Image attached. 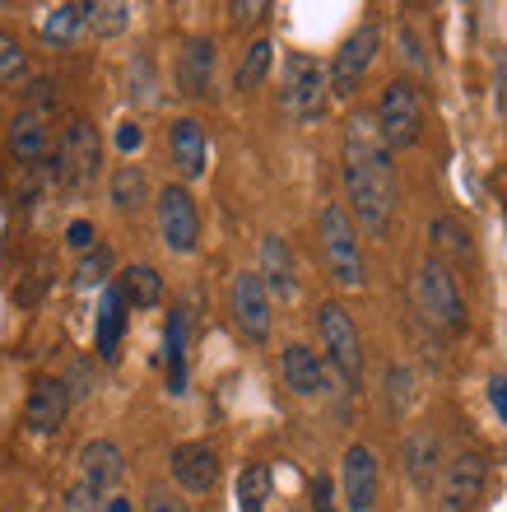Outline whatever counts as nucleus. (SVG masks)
<instances>
[{
	"label": "nucleus",
	"instance_id": "obj_1",
	"mask_svg": "<svg viewBox=\"0 0 507 512\" xmlns=\"http://www.w3.org/2000/svg\"><path fill=\"white\" fill-rule=\"evenodd\" d=\"M345 187L359 224L373 238H382L396 210V173H391V149L377 135L373 112H354L345 126Z\"/></svg>",
	"mask_w": 507,
	"mask_h": 512
},
{
	"label": "nucleus",
	"instance_id": "obj_3",
	"mask_svg": "<svg viewBox=\"0 0 507 512\" xmlns=\"http://www.w3.org/2000/svg\"><path fill=\"white\" fill-rule=\"evenodd\" d=\"M321 233V252H326V266H331V280L340 289H363V247H359V229H354V215L345 205H326L317 219Z\"/></svg>",
	"mask_w": 507,
	"mask_h": 512
},
{
	"label": "nucleus",
	"instance_id": "obj_19",
	"mask_svg": "<svg viewBox=\"0 0 507 512\" xmlns=\"http://www.w3.org/2000/svg\"><path fill=\"white\" fill-rule=\"evenodd\" d=\"M173 163L182 177L205 173V163H210V140H205V126L196 122V117L173 122Z\"/></svg>",
	"mask_w": 507,
	"mask_h": 512
},
{
	"label": "nucleus",
	"instance_id": "obj_13",
	"mask_svg": "<svg viewBox=\"0 0 507 512\" xmlns=\"http://www.w3.org/2000/svg\"><path fill=\"white\" fill-rule=\"evenodd\" d=\"M121 475H126V457L112 438H94L80 447V485H89L98 499L121 485Z\"/></svg>",
	"mask_w": 507,
	"mask_h": 512
},
{
	"label": "nucleus",
	"instance_id": "obj_31",
	"mask_svg": "<svg viewBox=\"0 0 507 512\" xmlns=\"http://www.w3.org/2000/svg\"><path fill=\"white\" fill-rule=\"evenodd\" d=\"M433 243H438L447 256H466L470 252V238L456 219H433Z\"/></svg>",
	"mask_w": 507,
	"mask_h": 512
},
{
	"label": "nucleus",
	"instance_id": "obj_41",
	"mask_svg": "<svg viewBox=\"0 0 507 512\" xmlns=\"http://www.w3.org/2000/svg\"><path fill=\"white\" fill-rule=\"evenodd\" d=\"M103 512H131V499H121V494L117 499H103Z\"/></svg>",
	"mask_w": 507,
	"mask_h": 512
},
{
	"label": "nucleus",
	"instance_id": "obj_5",
	"mask_svg": "<svg viewBox=\"0 0 507 512\" xmlns=\"http://www.w3.org/2000/svg\"><path fill=\"white\" fill-rule=\"evenodd\" d=\"M373 122H377V135H382L387 149L419 145V135H424V103H419V89L405 80L387 84V89H382V103H377V112H373Z\"/></svg>",
	"mask_w": 507,
	"mask_h": 512
},
{
	"label": "nucleus",
	"instance_id": "obj_26",
	"mask_svg": "<svg viewBox=\"0 0 507 512\" xmlns=\"http://www.w3.org/2000/svg\"><path fill=\"white\" fill-rule=\"evenodd\" d=\"M187 308H173V317H168V382H173V391H187Z\"/></svg>",
	"mask_w": 507,
	"mask_h": 512
},
{
	"label": "nucleus",
	"instance_id": "obj_29",
	"mask_svg": "<svg viewBox=\"0 0 507 512\" xmlns=\"http://www.w3.org/2000/svg\"><path fill=\"white\" fill-rule=\"evenodd\" d=\"M126 24H131V5H121V0H89V28L98 38H117V33H126Z\"/></svg>",
	"mask_w": 507,
	"mask_h": 512
},
{
	"label": "nucleus",
	"instance_id": "obj_7",
	"mask_svg": "<svg viewBox=\"0 0 507 512\" xmlns=\"http://www.w3.org/2000/svg\"><path fill=\"white\" fill-rule=\"evenodd\" d=\"M317 331H321V345H326V354H331L335 373L359 387V378H363V340H359V326H354V317H349L340 303H321Z\"/></svg>",
	"mask_w": 507,
	"mask_h": 512
},
{
	"label": "nucleus",
	"instance_id": "obj_20",
	"mask_svg": "<svg viewBox=\"0 0 507 512\" xmlns=\"http://www.w3.org/2000/svg\"><path fill=\"white\" fill-rule=\"evenodd\" d=\"M261 284H266L270 294H280V298L298 294L294 256H289V243H284L280 233H266V243H261Z\"/></svg>",
	"mask_w": 507,
	"mask_h": 512
},
{
	"label": "nucleus",
	"instance_id": "obj_38",
	"mask_svg": "<svg viewBox=\"0 0 507 512\" xmlns=\"http://www.w3.org/2000/svg\"><path fill=\"white\" fill-rule=\"evenodd\" d=\"M270 5L266 0H247V5H228V14H233V24H256L261 14H266Z\"/></svg>",
	"mask_w": 507,
	"mask_h": 512
},
{
	"label": "nucleus",
	"instance_id": "obj_18",
	"mask_svg": "<svg viewBox=\"0 0 507 512\" xmlns=\"http://www.w3.org/2000/svg\"><path fill=\"white\" fill-rule=\"evenodd\" d=\"M177 89L187 98H210V89H214V42L210 38H191L187 47H182Z\"/></svg>",
	"mask_w": 507,
	"mask_h": 512
},
{
	"label": "nucleus",
	"instance_id": "obj_33",
	"mask_svg": "<svg viewBox=\"0 0 507 512\" xmlns=\"http://www.w3.org/2000/svg\"><path fill=\"white\" fill-rule=\"evenodd\" d=\"M61 508H66V512H103V499H98V494H94L89 485H80V480H75V485L66 489Z\"/></svg>",
	"mask_w": 507,
	"mask_h": 512
},
{
	"label": "nucleus",
	"instance_id": "obj_35",
	"mask_svg": "<svg viewBox=\"0 0 507 512\" xmlns=\"http://www.w3.org/2000/svg\"><path fill=\"white\" fill-rule=\"evenodd\" d=\"M94 224H89V219H75V224H70L66 229V243L75 247V252H94Z\"/></svg>",
	"mask_w": 507,
	"mask_h": 512
},
{
	"label": "nucleus",
	"instance_id": "obj_39",
	"mask_svg": "<svg viewBox=\"0 0 507 512\" xmlns=\"http://www.w3.org/2000/svg\"><path fill=\"white\" fill-rule=\"evenodd\" d=\"M489 401H494V410L503 415V424H507V378L498 373V378H489Z\"/></svg>",
	"mask_w": 507,
	"mask_h": 512
},
{
	"label": "nucleus",
	"instance_id": "obj_40",
	"mask_svg": "<svg viewBox=\"0 0 507 512\" xmlns=\"http://www.w3.org/2000/svg\"><path fill=\"white\" fill-rule=\"evenodd\" d=\"M28 98L47 108V103H52V80H33V84H28Z\"/></svg>",
	"mask_w": 507,
	"mask_h": 512
},
{
	"label": "nucleus",
	"instance_id": "obj_21",
	"mask_svg": "<svg viewBox=\"0 0 507 512\" xmlns=\"http://www.w3.org/2000/svg\"><path fill=\"white\" fill-rule=\"evenodd\" d=\"M405 471H410V480L419 489H428L442 475V443L433 429L410 433V443H405Z\"/></svg>",
	"mask_w": 507,
	"mask_h": 512
},
{
	"label": "nucleus",
	"instance_id": "obj_16",
	"mask_svg": "<svg viewBox=\"0 0 507 512\" xmlns=\"http://www.w3.org/2000/svg\"><path fill=\"white\" fill-rule=\"evenodd\" d=\"M280 373L289 382V391H298V396H321V391L331 387V373L321 364V354L307 350V345H289L280 354Z\"/></svg>",
	"mask_w": 507,
	"mask_h": 512
},
{
	"label": "nucleus",
	"instance_id": "obj_12",
	"mask_svg": "<svg viewBox=\"0 0 507 512\" xmlns=\"http://www.w3.org/2000/svg\"><path fill=\"white\" fill-rule=\"evenodd\" d=\"M377 480H382V471H377V457L373 447L354 443L345 452V466H340V489H345V503L349 512H368L377 499Z\"/></svg>",
	"mask_w": 507,
	"mask_h": 512
},
{
	"label": "nucleus",
	"instance_id": "obj_36",
	"mask_svg": "<svg viewBox=\"0 0 507 512\" xmlns=\"http://www.w3.org/2000/svg\"><path fill=\"white\" fill-rule=\"evenodd\" d=\"M312 512H335V485H331V475H317V480H312Z\"/></svg>",
	"mask_w": 507,
	"mask_h": 512
},
{
	"label": "nucleus",
	"instance_id": "obj_17",
	"mask_svg": "<svg viewBox=\"0 0 507 512\" xmlns=\"http://www.w3.org/2000/svg\"><path fill=\"white\" fill-rule=\"evenodd\" d=\"M10 154L19 163H28V168H38V163H47V154H52V126H47V117L42 112H19L10 126Z\"/></svg>",
	"mask_w": 507,
	"mask_h": 512
},
{
	"label": "nucleus",
	"instance_id": "obj_2",
	"mask_svg": "<svg viewBox=\"0 0 507 512\" xmlns=\"http://www.w3.org/2000/svg\"><path fill=\"white\" fill-rule=\"evenodd\" d=\"M414 312L424 317L428 326H438V331H447V336H461L466 331V298H461V289H456V275L447 261H424V266L414 270Z\"/></svg>",
	"mask_w": 507,
	"mask_h": 512
},
{
	"label": "nucleus",
	"instance_id": "obj_37",
	"mask_svg": "<svg viewBox=\"0 0 507 512\" xmlns=\"http://www.w3.org/2000/svg\"><path fill=\"white\" fill-rule=\"evenodd\" d=\"M140 145H145V131H140L135 122H121L117 126V149H121V154H135Z\"/></svg>",
	"mask_w": 507,
	"mask_h": 512
},
{
	"label": "nucleus",
	"instance_id": "obj_6",
	"mask_svg": "<svg viewBox=\"0 0 507 512\" xmlns=\"http://www.w3.org/2000/svg\"><path fill=\"white\" fill-rule=\"evenodd\" d=\"M98 163H103V140H98L94 122H75L61 131V145H56V159H52V173L70 187H84V182H94L98 177Z\"/></svg>",
	"mask_w": 507,
	"mask_h": 512
},
{
	"label": "nucleus",
	"instance_id": "obj_11",
	"mask_svg": "<svg viewBox=\"0 0 507 512\" xmlns=\"http://www.w3.org/2000/svg\"><path fill=\"white\" fill-rule=\"evenodd\" d=\"M233 322L247 340H266L270 336V289L261 284L256 270H242L233 280Z\"/></svg>",
	"mask_w": 507,
	"mask_h": 512
},
{
	"label": "nucleus",
	"instance_id": "obj_14",
	"mask_svg": "<svg viewBox=\"0 0 507 512\" xmlns=\"http://www.w3.org/2000/svg\"><path fill=\"white\" fill-rule=\"evenodd\" d=\"M70 415V387L61 378H38L33 391H28V405H24V419L33 433H56L66 424Z\"/></svg>",
	"mask_w": 507,
	"mask_h": 512
},
{
	"label": "nucleus",
	"instance_id": "obj_34",
	"mask_svg": "<svg viewBox=\"0 0 507 512\" xmlns=\"http://www.w3.org/2000/svg\"><path fill=\"white\" fill-rule=\"evenodd\" d=\"M145 512H191V508H187V499H182L177 489L154 485V489L145 494Z\"/></svg>",
	"mask_w": 507,
	"mask_h": 512
},
{
	"label": "nucleus",
	"instance_id": "obj_30",
	"mask_svg": "<svg viewBox=\"0 0 507 512\" xmlns=\"http://www.w3.org/2000/svg\"><path fill=\"white\" fill-rule=\"evenodd\" d=\"M107 270H112V252H107V247H94V252H84L80 270H75V284H80V289H94V284L107 280Z\"/></svg>",
	"mask_w": 507,
	"mask_h": 512
},
{
	"label": "nucleus",
	"instance_id": "obj_27",
	"mask_svg": "<svg viewBox=\"0 0 507 512\" xmlns=\"http://www.w3.org/2000/svg\"><path fill=\"white\" fill-rule=\"evenodd\" d=\"M270 61H275V42L270 38H256L247 52H242V61H238V75H233V84H238L242 94L247 89H256V84L270 75Z\"/></svg>",
	"mask_w": 507,
	"mask_h": 512
},
{
	"label": "nucleus",
	"instance_id": "obj_15",
	"mask_svg": "<svg viewBox=\"0 0 507 512\" xmlns=\"http://www.w3.org/2000/svg\"><path fill=\"white\" fill-rule=\"evenodd\" d=\"M173 480L187 494H210L219 480V457L205 443H177L173 447Z\"/></svg>",
	"mask_w": 507,
	"mask_h": 512
},
{
	"label": "nucleus",
	"instance_id": "obj_8",
	"mask_svg": "<svg viewBox=\"0 0 507 512\" xmlns=\"http://www.w3.org/2000/svg\"><path fill=\"white\" fill-rule=\"evenodd\" d=\"M377 47H382V28L377 24H363V28H354L345 42H340V52H335V66H331V94H354L359 89V80L368 75V66H373V56H377Z\"/></svg>",
	"mask_w": 507,
	"mask_h": 512
},
{
	"label": "nucleus",
	"instance_id": "obj_9",
	"mask_svg": "<svg viewBox=\"0 0 507 512\" xmlns=\"http://www.w3.org/2000/svg\"><path fill=\"white\" fill-rule=\"evenodd\" d=\"M159 233L163 243L173 247V252H196L201 243V215H196V201H191L187 187H163L159 191Z\"/></svg>",
	"mask_w": 507,
	"mask_h": 512
},
{
	"label": "nucleus",
	"instance_id": "obj_24",
	"mask_svg": "<svg viewBox=\"0 0 507 512\" xmlns=\"http://www.w3.org/2000/svg\"><path fill=\"white\" fill-rule=\"evenodd\" d=\"M117 294L126 308H159L163 303V275L154 266H126Z\"/></svg>",
	"mask_w": 507,
	"mask_h": 512
},
{
	"label": "nucleus",
	"instance_id": "obj_23",
	"mask_svg": "<svg viewBox=\"0 0 507 512\" xmlns=\"http://www.w3.org/2000/svg\"><path fill=\"white\" fill-rule=\"evenodd\" d=\"M84 28H89V0H66V5L42 14V42H52V47L75 42Z\"/></svg>",
	"mask_w": 507,
	"mask_h": 512
},
{
	"label": "nucleus",
	"instance_id": "obj_25",
	"mask_svg": "<svg viewBox=\"0 0 507 512\" xmlns=\"http://www.w3.org/2000/svg\"><path fill=\"white\" fill-rule=\"evenodd\" d=\"M149 201V182L145 173L135 168V163H121L117 177H112V205H117L121 215H140Z\"/></svg>",
	"mask_w": 507,
	"mask_h": 512
},
{
	"label": "nucleus",
	"instance_id": "obj_10",
	"mask_svg": "<svg viewBox=\"0 0 507 512\" xmlns=\"http://www.w3.org/2000/svg\"><path fill=\"white\" fill-rule=\"evenodd\" d=\"M484 475H489L484 457H475V452L452 457V466L442 471L438 512H470V508H475V503H480V494H484Z\"/></svg>",
	"mask_w": 507,
	"mask_h": 512
},
{
	"label": "nucleus",
	"instance_id": "obj_32",
	"mask_svg": "<svg viewBox=\"0 0 507 512\" xmlns=\"http://www.w3.org/2000/svg\"><path fill=\"white\" fill-rule=\"evenodd\" d=\"M24 47L10 38V33H0V80H19L24 75Z\"/></svg>",
	"mask_w": 507,
	"mask_h": 512
},
{
	"label": "nucleus",
	"instance_id": "obj_28",
	"mask_svg": "<svg viewBox=\"0 0 507 512\" xmlns=\"http://www.w3.org/2000/svg\"><path fill=\"white\" fill-rule=\"evenodd\" d=\"M266 499H270V466L252 461L238 475V512H266Z\"/></svg>",
	"mask_w": 507,
	"mask_h": 512
},
{
	"label": "nucleus",
	"instance_id": "obj_4",
	"mask_svg": "<svg viewBox=\"0 0 507 512\" xmlns=\"http://www.w3.org/2000/svg\"><path fill=\"white\" fill-rule=\"evenodd\" d=\"M326 98H331L326 66L312 61V56H303V52H294L289 61H284V89H280L284 112H289L298 126H312V122H321Z\"/></svg>",
	"mask_w": 507,
	"mask_h": 512
},
{
	"label": "nucleus",
	"instance_id": "obj_22",
	"mask_svg": "<svg viewBox=\"0 0 507 512\" xmlns=\"http://www.w3.org/2000/svg\"><path fill=\"white\" fill-rule=\"evenodd\" d=\"M121 331H126V303H121L117 284H112V289H103V303H98V359L103 364H117Z\"/></svg>",
	"mask_w": 507,
	"mask_h": 512
}]
</instances>
